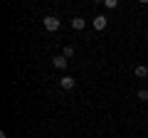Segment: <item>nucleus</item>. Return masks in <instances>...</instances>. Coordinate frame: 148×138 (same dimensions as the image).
<instances>
[{"mask_svg":"<svg viewBox=\"0 0 148 138\" xmlns=\"http://www.w3.org/2000/svg\"><path fill=\"white\" fill-rule=\"evenodd\" d=\"M42 25H45V30H47V32H57L62 22H59V17H54V15H47V17L42 20Z\"/></svg>","mask_w":148,"mask_h":138,"instance_id":"f257e3e1","label":"nucleus"},{"mask_svg":"<svg viewBox=\"0 0 148 138\" xmlns=\"http://www.w3.org/2000/svg\"><path fill=\"white\" fill-rule=\"evenodd\" d=\"M59 86H62V89H67V91H72L74 86H77V79H74V77H69V74H64L62 79H59Z\"/></svg>","mask_w":148,"mask_h":138,"instance_id":"f03ea898","label":"nucleus"},{"mask_svg":"<svg viewBox=\"0 0 148 138\" xmlns=\"http://www.w3.org/2000/svg\"><path fill=\"white\" fill-rule=\"evenodd\" d=\"M52 64H54V69H67V67H69V59L64 57V54H59V57L52 59Z\"/></svg>","mask_w":148,"mask_h":138,"instance_id":"7ed1b4c3","label":"nucleus"},{"mask_svg":"<svg viewBox=\"0 0 148 138\" xmlns=\"http://www.w3.org/2000/svg\"><path fill=\"white\" fill-rule=\"evenodd\" d=\"M106 25H109V20H106V15H96L94 17V30H106Z\"/></svg>","mask_w":148,"mask_h":138,"instance_id":"20e7f679","label":"nucleus"},{"mask_svg":"<svg viewBox=\"0 0 148 138\" xmlns=\"http://www.w3.org/2000/svg\"><path fill=\"white\" fill-rule=\"evenodd\" d=\"M133 74H136L138 79H146L148 77V67L146 64H136V67H133Z\"/></svg>","mask_w":148,"mask_h":138,"instance_id":"39448f33","label":"nucleus"},{"mask_svg":"<svg viewBox=\"0 0 148 138\" xmlns=\"http://www.w3.org/2000/svg\"><path fill=\"white\" fill-rule=\"evenodd\" d=\"M84 27H86L84 17H74V20H72V30H84Z\"/></svg>","mask_w":148,"mask_h":138,"instance_id":"423d86ee","label":"nucleus"},{"mask_svg":"<svg viewBox=\"0 0 148 138\" xmlns=\"http://www.w3.org/2000/svg\"><path fill=\"white\" fill-rule=\"evenodd\" d=\"M104 8H106V10H116V8H119V0H104Z\"/></svg>","mask_w":148,"mask_h":138,"instance_id":"0eeeda50","label":"nucleus"},{"mask_svg":"<svg viewBox=\"0 0 148 138\" xmlns=\"http://www.w3.org/2000/svg\"><path fill=\"white\" fill-rule=\"evenodd\" d=\"M62 54H64L67 59H69V57H74V47H72V44H67V47L62 49Z\"/></svg>","mask_w":148,"mask_h":138,"instance_id":"6e6552de","label":"nucleus"},{"mask_svg":"<svg viewBox=\"0 0 148 138\" xmlns=\"http://www.w3.org/2000/svg\"><path fill=\"white\" fill-rule=\"evenodd\" d=\"M138 99H141V101H148V89H138Z\"/></svg>","mask_w":148,"mask_h":138,"instance_id":"1a4fd4ad","label":"nucleus"}]
</instances>
